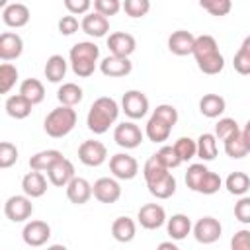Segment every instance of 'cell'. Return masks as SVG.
Here are the masks:
<instances>
[{
    "instance_id": "26",
    "label": "cell",
    "mask_w": 250,
    "mask_h": 250,
    "mask_svg": "<svg viewBox=\"0 0 250 250\" xmlns=\"http://www.w3.org/2000/svg\"><path fill=\"white\" fill-rule=\"evenodd\" d=\"M62 158V152L57 148H47V150H39L29 158V168L35 172H47L53 164H57Z\"/></svg>"
},
{
    "instance_id": "8",
    "label": "cell",
    "mask_w": 250,
    "mask_h": 250,
    "mask_svg": "<svg viewBox=\"0 0 250 250\" xmlns=\"http://www.w3.org/2000/svg\"><path fill=\"white\" fill-rule=\"evenodd\" d=\"M33 213L31 197L27 195H12L4 203V215L12 223H25Z\"/></svg>"
},
{
    "instance_id": "30",
    "label": "cell",
    "mask_w": 250,
    "mask_h": 250,
    "mask_svg": "<svg viewBox=\"0 0 250 250\" xmlns=\"http://www.w3.org/2000/svg\"><path fill=\"white\" fill-rule=\"evenodd\" d=\"M84 98V92L78 84L74 82H64L59 90H57V100L61 105H66V107H74L76 104H80Z\"/></svg>"
},
{
    "instance_id": "29",
    "label": "cell",
    "mask_w": 250,
    "mask_h": 250,
    "mask_svg": "<svg viewBox=\"0 0 250 250\" xmlns=\"http://www.w3.org/2000/svg\"><path fill=\"white\" fill-rule=\"evenodd\" d=\"M20 94L31 104V105H37L45 100V88H43V82L37 80V78H25L21 84H20Z\"/></svg>"
},
{
    "instance_id": "41",
    "label": "cell",
    "mask_w": 250,
    "mask_h": 250,
    "mask_svg": "<svg viewBox=\"0 0 250 250\" xmlns=\"http://www.w3.org/2000/svg\"><path fill=\"white\" fill-rule=\"evenodd\" d=\"M240 131V127H238V123H236V119H232V117H221L219 121H217V125H215V137L219 139V141H227V139H230L232 135H236Z\"/></svg>"
},
{
    "instance_id": "47",
    "label": "cell",
    "mask_w": 250,
    "mask_h": 250,
    "mask_svg": "<svg viewBox=\"0 0 250 250\" xmlns=\"http://www.w3.org/2000/svg\"><path fill=\"white\" fill-rule=\"evenodd\" d=\"M152 115H156L158 119H162V121L168 123L170 127H174V125L178 123V119H180L178 109H176L172 104H160V105H156V107L152 109Z\"/></svg>"
},
{
    "instance_id": "6",
    "label": "cell",
    "mask_w": 250,
    "mask_h": 250,
    "mask_svg": "<svg viewBox=\"0 0 250 250\" xmlns=\"http://www.w3.org/2000/svg\"><path fill=\"white\" fill-rule=\"evenodd\" d=\"M121 109L129 119H143L148 113V98L141 90H127L121 98Z\"/></svg>"
},
{
    "instance_id": "54",
    "label": "cell",
    "mask_w": 250,
    "mask_h": 250,
    "mask_svg": "<svg viewBox=\"0 0 250 250\" xmlns=\"http://www.w3.org/2000/svg\"><path fill=\"white\" fill-rule=\"evenodd\" d=\"M156 250H180V248H178L176 242H172V240H164V242H160V244L156 246Z\"/></svg>"
},
{
    "instance_id": "3",
    "label": "cell",
    "mask_w": 250,
    "mask_h": 250,
    "mask_svg": "<svg viewBox=\"0 0 250 250\" xmlns=\"http://www.w3.org/2000/svg\"><path fill=\"white\" fill-rule=\"evenodd\" d=\"M76 125V111L66 105H59L51 109L43 121V129L49 137L53 139H62L66 137Z\"/></svg>"
},
{
    "instance_id": "32",
    "label": "cell",
    "mask_w": 250,
    "mask_h": 250,
    "mask_svg": "<svg viewBox=\"0 0 250 250\" xmlns=\"http://www.w3.org/2000/svg\"><path fill=\"white\" fill-rule=\"evenodd\" d=\"M225 188H227L229 193L242 197V195H246V191L250 189V176H248L246 172H240V170L230 172V174L227 176V180H225Z\"/></svg>"
},
{
    "instance_id": "50",
    "label": "cell",
    "mask_w": 250,
    "mask_h": 250,
    "mask_svg": "<svg viewBox=\"0 0 250 250\" xmlns=\"http://www.w3.org/2000/svg\"><path fill=\"white\" fill-rule=\"evenodd\" d=\"M234 217H236V221L250 225V197L248 195H242L234 203Z\"/></svg>"
},
{
    "instance_id": "27",
    "label": "cell",
    "mask_w": 250,
    "mask_h": 250,
    "mask_svg": "<svg viewBox=\"0 0 250 250\" xmlns=\"http://www.w3.org/2000/svg\"><path fill=\"white\" fill-rule=\"evenodd\" d=\"M4 107H6V113H8L12 119H25V117H29L33 105H31L21 94H14V96H8V98H6Z\"/></svg>"
},
{
    "instance_id": "11",
    "label": "cell",
    "mask_w": 250,
    "mask_h": 250,
    "mask_svg": "<svg viewBox=\"0 0 250 250\" xmlns=\"http://www.w3.org/2000/svg\"><path fill=\"white\" fill-rule=\"evenodd\" d=\"M21 238L27 246H33V248L43 246L51 238V227H49V223L39 221V219L29 221V223H25V227L21 230Z\"/></svg>"
},
{
    "instance_id": "15",
    "label": "cell",
    "mask_w": 250,
    "mask_h": 250,
    "mask_svg": "<svg viewBox=\"0 0 250 250\" xmlns=\"http://www.w3.org/2000/svg\"><path fill=\"white\" fill-rule=\"evenodd\" d=\"M47 178H49V182L53 184V186H57V188H66L74 178H76V174H74V164L68 160V158H61L57 164H53L49 170H47Z\"/></svg>"
},
{
    "instance_id": "57",
    "label": "cell",
    "mask_w": 250,
    "mask_h": 250,
    "mask_svg": "<svg viewBox=\"0 0 250 250\" xmlns=\"http://www.w3.org/2000/svg\"><path fill=\"white\" fill-rule=\"evenodd\" d=\"M47 250H68V248H66L64 244H51Z\"/></svg>"
},
{
    "instance_id": "51",
    "label": "cell",
    "mask_w": 250,
    "mask_h": 250,
    "mask_svg": "<svg viewBox=\"0 0 250 250\" xmlns=\"http://www.w3.org/2000/svg\"><path fill=\"white\" fill-rule=\"evenodd\" d=\"M230 250H250V230H236L230 238Z\"/></svg>"
},
{
    "instance_id": "38",
    "label": "cell",
    "mask_w": 250,
    "mask_h": 250,
    "mask_svg": "<svg viewBox=\"0 0 250 250\" xmlns=\"http://www.w3.org/2000/svg\"><path fill=\"white\" fill-rule=\"evenodd\" d=\"M18 78H20L18 68L10 62H2L0 64V94H8L16 86Z\"/></svg>"
},
{
    "instance_id": "12",
    "label": "cell",
    "mask_w": 250,
    "mask_h": 250,
    "mask_svg": "<svg viewBox=\"0 0 250 250\" xmlns=\"http://www.w3.org/2000/svg\"><path fill=\"white\" fill-rule=\"evenodd\" d=\"M107 49L113 57L129 59L137 49V41L127 31H115V33H109V37H107Z\"/></svg>"
},
{
    "instance_id": "14",
    "label": "cell",
    "mask_w": 250,
    "mask_h": 250,
    "mask_svg": "<svg viewBox=\"0 0 250 250\" xmlns=\"http://www.w3.org/2000/svg\"><path fill=\"white\" fill-rule=\"evenodd\" d=\"M193 47H195V35L188 29H178L168 37V51L172 55L178 57L193 55Z\"/></svg>"
},
{
    "instance_id": "44",
    "label": "cell",
    "mask_w": 250,
    "mask_h": 250,
    "mask_svg": "<svg viewBox=\"0 0 250 250\" xmlns=\"http://www.w3.org/2000/svg\"><path fill=\"white\" fill-rule=\"evenodd\" d=\"M18 162V146L10 141L0 143V168H10Z\"/></svg>"
},
{
    "instance_id": "2",
    "label": "cell",
    "mask_w": 250,
    "mask_h": 250,
    "mask_svg": "<svg viewBox=\"0 0 250 250\" xmlns=\"http://www.w3.org/2000/svg\"><path fill=\"white\" fill-rule=\"evenodd\" d=\"M72 72L80 78H88L94 74L98 59H100V47L94 41H78L70 47L68 53Z\"/></svg>"
},
{
    "instance_id": "23",
    "label": "cell",
    "mask_w": 250,
    "mask_h": 250,
    "mask_svg": "<svg viewBox=\"0 0 250 250\" xmlns=\"http://www.w3.org/2000/svg\"><path fill=\"white\" fill-rule=\"evenodd\" d=\"M166 230H168V234H170L172 240H184L193 230V225H191V221H189L188 215L176 213V215H172L166 221Z\"/></svg>"
},
{
    "instance_id": "9",
    "label": "cell",
    "mask_w": 250,
    "mask_h": 250,
    "mask_svg": "<svg viewBox=\"0 0 250 250\" xmlns=\"http://www.w3.org/2000/svg\"><path fill=\"white\" fill-rule=\"evenodd\" d=\"M109 170L115 180H133L139 174V162L127 152H117L109 158Z\"/></svg>"
},
{
    "instance_id": "36",
    "label": "cell",
    "mask_w": 250,
    "mask_h": 250,
    "mask_svg": "<svg viewBox=\"0 0 250 250\" xmlns=\"http://www.w3.org/2000/svg\"><path fill=\"white\" fill-rule=\"evenodd\" d=\"M217 51H219V43H217V39H215L213 35L203 33V35H197V37H195V47H193V57H195V61H197V59H203V57H207V55H213V53H217Z\"/></svg>"
},
{
    "instance_id": "31",
    "label": "cell",
    "mask_w": 250,
    "mask_h": 250,
    "mask_svg": "<svg viewBox=\"0 0 250 250\" xmlns=\"http://www.w3.org/2000/svg\"><path fill=\"white\" fill-rule=\"evenodd\" d=\"M217 152H219L217 137L213 133H201L197 137V158H201L203 162H211L215 160Z\"/></svg>"
},
{
    "instance_id": "4",
    "label": "cell",
    "mask_w": 250,
    "mask_h": 250,
    "mask_svg": "<svg viewBox=\"0 0 250 250\" xmlns=\"http://www.w3.org/2000/svg\"><path fill=\"white\" fill-rule=\"evenodd\" d=\"M143 139H145V133H143L141 127H139L137 123H133V121H123V123L115 125V129H113V141H115L121 148H125V150L137 148V146L143 143Z\"/></svg>"
},
{
    "instance_id": "18",
    "label": "cell",
    "mask_w": 250,
    "mask_h": 250,
    "mask_svg": "<svg viewBox=\"0 0 250 250\" xmlns=\"http://www.w3.org/2000/svg\"><path fill=\"white\" fill-rule=\"evenodd\" d=\"M80 29H82L86 35L96 37V39H98V37H105L107 31H109V20H107L105 16L98 14V12H90V14H86V16L82 18Z\"/></svg>"
},
{
    "instance_id": "53",
    "label": "cell",
    "mask_w": 250,
    "mask_h": 250,
    "mask_svg": "<svg viewBox=\"0 0 250 250\" xmlns=\"http://www.w3.org/2000/svg\"><path fill=\"white\" fill-rule=\"evenodd\" d=\"M78 27H80V23H78L76 16L68 14V16H62L59 20V33L61 35H74L78 31Z\"/></svg>"
},
{
    "instance_id": "24",
    "label": "cell",
    "mask_w": 250,
    "mask_h": 250,
    "mask_svg": "<svg viewBox=\"0 0 250 250\" xmlns=\"http://www.w3.org/2000/svg\"><path fill=\"white\" fill-rule=\"evenodd\" d=\"M137 234V223L131 219V217H117L113 223H111V236L117 240V242H131Z\"/></svg>"
},
{
    "instance_id": "22",
    "label": "cell",
    "mask_w": 250,
    "mask_h": 250,
    "mask_svg": "<svg viewBox=\"0 0 250 250\" xmlns=\"http://www.w3.org/2000/svg\"><path fill=\"white\" fill-rule=\"evenodd\" d=\"M227 109V102L221 94H205L201 100H199V111L203 117L207 119H217L225 113Z\"/></svg>"
},
{
    "instance_id": "56",
    "label": "cell",
    "mask_w": 250,
    "mask_h": 250,
    "mask_svg": "<svg viewBox=\"0 0 250 250\" xmlns=\"http://www.w3.org/2000/svg\"><path fill=\"white\" fill-rule=\"evenodd\" d=\"M240 49H242V51H246V53H250V35H246V37H244V41H242Z\"/></svg>"
},
{
    "instance_id": "45",
    "label": "cell",
    "mask_w": 250,
    "mask_h": 250,
    "mask_svg": "<svg viewBox=\"0 0 250 250\" xmlns=\"http://www.w3.org/2000/svg\"><path fill=\"white\" fill-rule=\"evenodd\" d=\"M221 188H223V180H221V176H219L217 172H211V170H209V172L205 174V178H203V182H201L197 193L213 195V193H217Z\"/></svg>"
},
{
    "instance_id": "16",
    "label": "cell",
    "mask_w": 250,
    "mask_h": 250,
    "mask_svg": "<svg viewBox=\"0 0 250 250\" xmlns=\"http://www.w3.org/2000/svg\"><path fill=\"white\" fill-rule=\"evenodd\" d=\"M131 70H133V62L129 59H123V57L107 55L100 62V72L107 78H123L127 74H131Z\"/></svg>"
},
{
    "instance_id": "39",
    "label": "cell",
    "mask_w": 250,
    "mask_h": 250,
    "mask_svg": "<svg viewBox=\"0 0 250 250\" xmlns=\"http://www.w3.org/2000/svg\"><path fill=\"white\" fill-rule=\"evenodd\" d=\"M207 172H209V168H207L203 162L189 164V166H188V172H186V186H188L191 191H197Z\"/></svg>"
},
{
    "instance_id": "19",
    "label": "cell",
    "mask_w": 250,
    "mask_h": 250,
    "mask_svg": "<svg viewBox=\"0 0 250 250\" xmlns=\"http://www.w3.org/2000/svg\"><path fill=\"white\" fill-rule=\"evenodd\" d=\"M23 53V39L14 31H4L0 35V59L4 62L18 59Z\"/></svg>"
},
{
    "instance_id": "52",
    "label": "cell",
    "mask_w": 250,
    "mask_h": 250,
    "mask_svg": "<svg viewBox=\"0 0 250 250\" xmlns=\"http://www.w3.org/2000/svg\"><path fill=\"white\" fill-rule=\"evenodd\" d=\"M94 4L90 0H64V8L68 10L70 16H78V14H90V8Z\"/></svg>"
},
{
    "instance_id": "25",
    "label": "cell",
    "mask_w": 250,
    "mask_h": 250,
    "mask_svg": "<svg viewBox=\"0 0 250 250\" xmlns=\"http://www.w3.org/2000/svg\"><path fill=\"white\" fill-rule=\"evenodd\" d=\"M66 70H68V62L62 55H51L45 62V68H43L45 78L53 84H59L66 76Z\"/></svg>"
},
{
    "instance_id": "10",
    "label": "cell",
    "mask_w": 250,
    "mask_h": 250,
    "mask_svg": "<svg viewBox=\"0 0 250 250\" xmlns=\"http://www.w3.org/2000/svg\"><path fill=\"white\" fill-rule=\"evenodd\" d=\"M137 219H139V225L146 230H154V229H160L168 219H166V211L160 203H145L139 213H137Z\"/></svg>"
},
{
    "instance_id": "13",
    "label": "cell",
    "mask_w": 250,
    "mask_h": 250,
    "mask_svg": "<svg viewBox=\"0 0 250 250\" xmlns=\"http://www.w3.org/2000/svg\"><path fill=\"white\" fill-rule=\"evenodd\" d=\"M92 189H94V197L100 203H115L121 197V186L115 178H98Z\"/></svg>"
},
{
    "instance_id": "35",
    "label": "cell",
    "mask_w": 250,
    "mask_h": 250,
    "mask_svg": "<svg viewBox=\"0 0 250 250\" xmlns=\"http://www.w3.org/2000/svg\"><path fill=\"white\" fill-rule=\"evenodd\" d=\"M166 174H170V170L156 158V154H152V156L145 162V166H143V176H145V182H146V184H152V182L164 178Z\"/></svg>"
},
{
    "instance_id": "37",
    "label": "cell",
    "mask_w": 250,
    "mask_h": 250,
    "mask_svg": "<svg viewBox=\"0 0 250 250\" xmlns=\"http://www.w3.org/2000/svg\"><path fill=\"white\" fill-rule=\"evenodd\" d=\"M225 152H227V156H230V158H244L246 154H248V146H246V143H244V137H242V129L236 133V135H232L230 139H227L225 141Z\"/></svg>"
},
{
    "instance_id": "28",
    "label": "cell",
    "mask_w": 250,
    "mask_h": 250,
    "mask_svg": "<svg viewBox=\"0 0 250 250\" xmlns=\"http://www.w3.org/2000/svg\"><path fill=\"white\" fill-rule=\"evenodd\" d=\"M170 133H172V127L168 123H164L156 115H150L148 117V121L145 125V135L148 137V141H152V143H164V141H168Z\"/></svg>"
},
{
    "instance_id": "20",
    "label": "cell",
    "mask_w": 250,
    "mask_h": 250,
    "mask_svg": "<svg viewBox=\"0 0 250 250\" xmlns=\"http://www.w3.org/2000/svg\"><path fill=\"white\" fill-rule=\"evenodd\" d=\"M92 195H94V189H92V184H90L86 178L76 176V178L66 186V197H68V201L74 203V205H84V203H88Z\"/></svg>"
},
{
    "instance_id": "40",
    "label": "cell",
    "mask_w": 250,
    "mask_h": 250,
    "mask_svg": "<svg viewBox=\"0 0 250 250\" xmlns=\"http://www.w3.org/2000/svg\"><path fill=\"white\" fill-rule=\"evenodd\" d=\"M174 148L182 162H189L191 158L197 156V141H193L191 137H180L174 143Z\"/></svg>"
},
{
    "instance_id": "21",
    "label": "cell",
    "mask_w": 250,
    "mask_h": 250,
    "mask_svg": "<svg viewBox=\"0 0 250 250\" xmlns=\"http://www.w3.org/2000/svg\"><path fill=\"white\" fill-rule=\"evenodd\" d=\"M21 189H23V195L35 199V197H43L45 191H47V178L43 172H27L23 178H21Z\"/></svg>"
},
{
    "instance_id": "48",
    "label": "cell",
    "mask_w": 250,
    "mask_h": 250,
    "mask_svg": "<svg viewBox=\"0 0 250 250\" xmlns=\"http://www.w3.org/2000/svg\"><path fill=\"white\" fill-rule=\"evenodd\" d=\"M121 8H123V4L119 0H94V12L105 16V18L115 16Z\"/></svg>"
},
{
    "instance_id": "42",
    "label": "cell",
    "mask_w": 250,
    "mask_h": 250,
    "mask_svg": "<svg viewBox=\"0 0 250 250\" xmlns=\"http://www.w3.org/2000/svg\"><path fill=\"white\" fill-rule=\"evenodd\" d=\"M154 154H156V158H158V160H160L168 170L178 168V166L182 164V160H180V156H178V152H176L174 145H164V146H160Z\"/></svg>"
},
{
    "instance_id": "49",
    "label": "cell",
    "mask_w": 250,
    "mask_h": 250,
    "mask_svg": "<svg viewBox=\"0 0 250 250\" xmlns=\"http://www.w3.org/2000/svg\"><path fill=\"white\" fill-rule=\"evenodd\" d=\"M232 66H234V70H236L238 74L248 76V74H250V53H246V51L238 49V51L234 53Z\"/></svg>"
},
{
    "instance_id": "1",
    "label": "cell",
    "mask_w": 250,
    "mask_h": 250,
    "mask_svg": "<svg viewBox=\"0 0 250 250\" xmlns=\"http://www.w3.org/2000/svg\"><path fill=\"white\" fill-rule=\"evenodd\" d=\"M119 117V104L109 98V96H102L98 100H94V104L88 109L86 115V125L94 135H104Z\"/></svg>"
},
{
    "instance_id": "55",
    "label": "cell",
    "mask_w": 250,
    "mask_h": 250,
    "mask_svg": "<svg viewBox=\"0 0 250 250\" xmlns=\"http://www.w3.org/2000/svg\"><path fill=\"white\" fill-rule=\"evenodd\" d=\"M242 137H244V143L248 146V152H250V119L246 121V125L242 127Z\"/></svg>"
},
{
    "instance_id": "17",
    "label": "cell",
    "mask_w": 250,
    "mask_h": 250,
    "mask_svg": "<svg viewBox=\"0 0 250 250\" xmlns=\"http://www.w3.org/2000/svg\"><path fill=\"white\" fill-rule=\"evenodd\" d=\"M31 14H29V8L21 2H12V4H6L4 6V12H2V21L8 25V27H23L27 25Z\"/></svg>"
},
{
    "instance_id": "46",
    "label": "cell",
    "mask_w": 250,
    "mask_h": 250,
    "mask_svg": "<svg viewBox=\"0 0 250 250\" xmlns=\"http://www.w3.org/2000/svg\"><path fill=\"white\" fill-rule=\"evenodd\" d=\"M123 10L129 18H143L148 14L150 10V2L148 0H125L123 2Z\"/></svg>"
},
{
    "instance_id": "33",
    "label": "cell",
    "mask_w": 250,
    "mask_h": 250,
    "mask_svg": "<svg viewBox=\"0 0 250 250\" xmlns=\"http://www.w3.org/2000/svg\"><path fill=\"white\" fill-rule=\"evenodd\" d=\"M146 188H148L150 195H154L156 199H168V197H172L176 193V178L170 172L164 178H160V180H156L152 184H146Z\"/></svg>"
},
{
    "instance_id": "7",
    "label": "cell",
    "mask_w": 250,
    "mask_h": 250,
    "mask_svg": "<svg viewBox=\"0 0 250 250\" xmlns=\"http://www.w3.org/2000/svg\"><path fill=\"white\" fill-rule=\"evenodd\" d=\"M193 236L199 244H213L221 238L223 234V225L219 223V219L207 215V217H201L197 219V223L193 225Z\"/></svg>"
},
{
    "instance_id": "5",
    "label": "cell",
    "mask_w": 250,
    "mask_h": 250,
    "mask_svg": "<svg viewBox=\"0 0 250 250\" xmlns=\"http://www.w3.org/2000/svg\"><path fill=\"white\" fill-rule=\"evenodd\" d=\"M78 160L84 166H90V168L102 166L107 160V148H105V145L102 141L88 139L78 146Z\"/></svg>"
},
{
    "instance_id": "34",
    "label": "cell",
    "mask_w": 250,
    "mask_h": 250,
    "mask_svg": "<svg viewBox=\"0 0 250 250\" xmlns=\"http://www.w3.org/2000/svg\"><path fill=\"white\" fill-rule=\"evenodd\" d=\"M195 62H197V68H199L203 74H209V76L219 74V72L225 68V57H223L221 51H217V53H213V55H207V57H203V59H197Z\"/></svg>"
},
{
    "instance_id": "43",
    "label": "cell",
    "mask_w": 250,
    "mask_h": 250,
    "mask_svg": "<svg viewBox=\"0 0 250 250\" xmlns=\"http://www.w3.org/2000/svg\"><path fill=\"white\" fill-rule=\"evenodd\" d=\"M199 6L211 16H227L232 10L230 0H199Z\"/></svg>"
}]
</instances>
